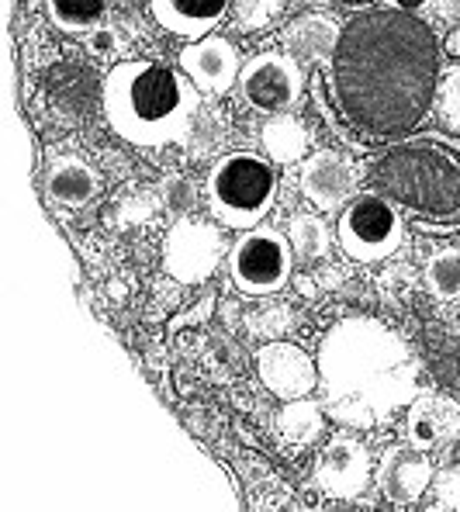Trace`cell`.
Returning <instances> with one entry per match:
<instances>
[{
  "mask_svg": "<svg viewBox=\"0 0 460 512\" xmlns=\"http://www.w3.org/2000/svg\"><path fill=\"white\" fill-rule=\"evenodd\" d=\"M429 495H433V512H460V461L436 471Z\"/></svg>",
  "mask_w": 460,
  "mask_h": 512,
  "instance_id": "cb8c5ba5",
  "label": "cell"
},
{
  "mask_svg": "<svg viewBox=\"0 0 460 512\" xmlns=\"http://www.w3.org/2000/svg\"><path fill=\"white\" fill-rule=\"evenodd\" d=\"M45 14L59 32H94L108 14V0H45Z\"/></svg>",
  "mask_w": 460,
  "mask_h": 512,
  "instance_id": "44dd1931",
  "label": "cell"
},
{
  "mask_svg": "<svg viewBox=\"0 0 460 512\" xmlns=\"http://www.w3.org/2000/svg\"><path fill=\"white\" fill-rule=\"evenodd\" d=\"M436 468L429 461V454H422L416 447H391L384 450L381 468H377V485L381 495L395 506H416L422 495L433 488Z\"/></svg>",
  "mask_w": 460,
  "mask_h": 512,
  "instance_id": "9a60e30c",
  "label": "cell"
},
{
  "mask_svg": "<svg viewBox=\"0 0 460 512\" xmlns=\"http://www.w3.org/2000/svg\"><path fill=\"white\" fill-rule=\"evenodd\" d=\"M208 212L225 229L250 232L270 215L277 201V170L260 153H229L205 180Z\"/></svg>",
  "mask_w": 460,
  "mask_h": 512,
  "instance_id": "5b68a950",
  "label": "cell"
},
{
  "mask_svg": "<svg viewBox=\"0 0 460 512\" xmlns=\"http://www.w3.org/2000/svg\"><path fill=\"white\" fill-rule=\"evenodd\" d=\"M308 146H312V132L305 128V122L294 115H270L267 125H263V153H267L270 163H298V160H308Z\"/></svg>",
  "mask_w": 460,
  "mask_h": 512,
  "instance_id": "d6986e66",
  "label": "cell"
},
{
  "mask_svg": "<svg viewBox=\"0 0 460 512\" xmlns=\"http://www.w3.org/2000/svg\"><path fill=\"white\" fill-rule=\"evenodd\" d=\"M288 326H291V308L277 305V308H267V312L253 315L250 333H256V336H267V340L274 343L281 333H288Z\"/></svg>",
  "mask_w": 460,
  "mask_h": 512,
  "instance_id": "484cf974",
  "label": "cell"
},
{
  "mask_svg": "<svg viewBox=\"0 0 460 512\" xmlns=\"http://www.w3.org/2000/svg\"><path fill=\"white\" fill-rule=\"evenodd\" d=\"M225 256L222 225L205 218H177L163 243V270L177 284H205Z\"/></svg>",
  "mask_w": 460,
  "mask_h": 512,
  "instance_id": "ba28073f",
  "label": "cell"
},
{
  "mask_svg": "<svg viewBox=\"0 0 460 512\" xmlns=\"http://www.w3.org/2000/svg\"><path fill=\"white\" fill-rule=\"evenodd\" d=\"M301 87H305V73L288 52H260L243 66V77H239L243 101L267 118L291 111L301 97Z\"/></svg>",
  "mask_w": 460,
  "mask_h": 512,
  "instance_id": "9c48e42d",
  "label": "cell"
},
{
  "mask_svg": "<svg viewBox=\"0 0 460 512\" xmlns=\"http://www.w3.org/2000/svg\"><path fill=\"white\" fill-rule=\"evenodd\" d=\"M288 239L294 246V260H322L333 246V232H329L326 218L312 215V212H298L288 225Z\"/></svg>",
  "mask_w": 460,
  "mask_h": 512,
  "instance_id": "7402d4cb",
  "label": "cell"
},
{
  "mask_svg": "<svg viewBox=\"0 0 460 512\" xmlns=\"http://www.w3.org/2000/svg\"><path fill=\"white\" fill-rule=\"evenodd\" d=\"M319 388L326 416L346 429L384 426L419 391V360L391 326L371 315L336 322L319 346Z\"/></svg>",
  "mask_w": 460,
  "mask_h": 512,
  "instance_id": "7a4b0ae2",
  "label": "cell"
},
{
  "mask_svg": "<svg viewBox=\"0 0 460 512\" xmlns=\"http://www.w3.org/2000/svg\"><path fill=\"white\" fill-rule=\"evenodd\" d=\"M440 42L419 14L367 7L343 25L329 90L343 125L367 142L416 135L440 97Z\"/></svg>",
  "mask_w": 460,
  "mask_h": 512,
  "instance_id": "6da1fadb",
  "label": "cell"
},
{
  "mask_svg": "<svg viewBox=\"0 0 460 512\" xmlns=\"http://www.w3.org/2000/svg\"><path fill=\"white\" fill-rule=\"evenodd\" d=\"M460 436V405L450 395H436V391H422L416 402L409 405L405 416V443L433 454L440 447H450Z\"/></svg>",
  "mask_w": 460,
  "mask_h": 512,
  "instance_id": "5bb4252c",
  "label": "cell"
},
{
  "mask_svg": "<svg viewBox=\"0 0 460 512\" xmlns=\"http://www.w3.org/2000/svg\"><path fill=\"white\" fill-rule=\"evenodd\" d=\"M384 7H391V11H402V14H419L429 7V0H384Z\"/></svg>",
  "mask_w": 460,
  "mask_h": 512,
  "instance_id": "83f0119b",
  "label": "cell"
},
{
  "mask_svg": "<svg viewBox=\"0 0 460 512\" xmlns=\"http://www.w3.org/2000/svg\"><path fill=\"white\" fill-rule=\"evenodd\" d=\"M336 243L350 260L357 263H381L398 253L405 243V218L402 208L381 191H360L350 205L339 212Z\"/></svg>",
  "mask_w": 460,
  "mask_h": 512,
  "instance_id": "8992f818",
  "label": "cell"
},
{
  "mask_svg": "<svg viewBox=\"0 0 460 512\" xmlns=\"http://www.w3.org/2000/svg\"><path fill=\"white\" fill-rule=\"evenodd\" d=\"M45 194L63 208H84L101 194V177L80 156H56L45 167Z\"/></svg>",
  "mask_w": 460,
  "mask_h": 512,
  "instance_id": "2e32d148",
  "label": "cell"
},
{
  "mask_svg": "<svg viewBox=\"0 0 460 512\" xmlns=\"http://www.w3.org/2000/svg\"><path fill=\"white\" fill-rule=\"evenodd\" d=\"M256 374H260L263 388L281 398V402H298V398H308L319 388V360H312L301 346L288 340L260 346Z\"/></svg>",
  "mask_w": 460,
  "mask_h": 512,
  "instance_id": "7c38bea8",
  "label": "cell"
},
{
  "mask_svg": "<svg viewBox=\"0 0 460 512\" xmlns=\"http://www.w3.org/2000/svg\"><path fill=\"white\" fill-rule=\"evenodd\" d=\"M298 191L319 212H343L360 194V170L339 149H315L298 170Z\"/></svg>",
  "mask_w": 460,
  "mask_h": 512,
  "instance_id": "8fae6325",
  "label": "cell"
},
{
  "mask_svg": "<svg viewBox=\"0 0 460 512\" xmlns=\"http://www.w3.org/2000/svg\"><path fill=\"white\" fill-rule=\"evenodd\" d=\"M294 270V246L284 232L256 225L243 232L229 250V277L243 295L267 298L277 295L291 281Z\"/></svg>",
  "mask_w": 460,
  "mask_h": 512,
  "instance_id": "52a82bcc",
  "label": "cell"
},
{
  "mask_svg": "<svg viewBox=\"0 0 460 512\" xmlns=\"http://www.w3.org/2000/svg\"><path fill=\"white\" fill-rule=\"evenodd\" d=\"M374 191L395 201L426 232L460 229V142L416 132L388 142L367 167Z\"/></svg>",
  "mask_w": 460,
  "mask_h": 512,
  "instance_id": "3957f363",
  "label": "cell"
},
{
  "mask_svg": "<svg viewBox=\"0 0 460 512\" xmlns=\"http://www.w3.org/2000/svg\"><path fill=\"white\" fill-rule=\"evenodd\" d=\"M115 49V35L111 32H90V52H94V56H108V52Z\"/></svg>",
  "mask_w": 460,
  "mask_h": 512,
  "instance_id": "4316f807",
  "label": "cell"
},
{
  "mask_svg": "<svg viewBox=\"0 0 460 512\" xmlns=\"http://www.w3.org/2000/svg\"><path fill=\"white\" fill-rule=\"evenodd\" d=\"M436 101H440L443 118L454 128H460V66H454V70H447L440 77V97Z\"/></svg>",
  "mask_w": 460,
  "mask_h": 512,
  "instance_id": "d4e9b609",
  "label": "cell"
},
{
  "mask_svg": "<svg viewBox=\"0 0 460 512\" xmlns=\"http://www.w3.org/2000/svg\"><path fill=\"white\" fill-rule=\"evenodd\" d=\"M180 70L205 94H225L243 77L236 45L225 42L222 35H205V39H194L191 45H184L180 49Z\"/></svg>",
  "mask_w": 460,
  "mask_h": 512,
  "instance_id": "4fadbf2b",
  "label": "cell"
},
{
  "mask_svg": "<svg viewBox=\"0 0 460 512\" xmlns=\"http://www.w3.org/2000/svg\"><path fill=\"white\" fill-rule=\"evenodd\" d=\"M104 122L132 146L184 142L198 115V87L184 70L160 59H125L111 66L101 87Z\"/></svg>",
  "mask_w": 460,
  "mask_h": 512,
  "instance_id": "277c9868",
  "label": "cell"
},
{
  "mask_svg": "<svg viewBox=\"0 0 460 512\" xmlns=\"http://www.w3.org/2000/svg\"><path fill=\"white\" fill-rule=\"evenodd\" d=\"M339 35L343 28L336 25L326 14H305V18L291 21L288 32H284V49L298 63H319V59H333Z\"/></svg>",
  "mask_w": 460,
  "mask_h": 512,
  "instance_id": "ac0fdd59",
  "label": "cell"
},
{
  "mask_svg": "<svg viewBox=\"0 0 460 512\" xmlns=\"http://www.w3.org/2000/svg\"><path fill=\"white\" fill-rule=\"evenodd\" d=\"M153 18L180 39H205L225 18L229 0H149Z\"/></svg>",
  "mask_w": 460,
  "mask_h": 512,
  "instance_id": "e0dca14e",
  "label": "cell"
},
{
  "mask_svg": "<svg viewBox=\"0 0 460 512\" xmlns=\"http://www.w3.org/2000/svg\"><path fill=\"white\" fill-rule=\"evenodd\" d=\"M422 281H426L429 295L436 301H460V250H454V246L436 250L426 260Z\"/></svg>",
  "mask_w": 460,
  "mask_h": 512,
  "instance_id": "603a6c76",
  "label": "cell"
},
{
  "mask_svg": "<svg viewBox=\"0 0 460 512\" xmlns=\"http://www.w3.org/2000/svg\"><path fill=\"white\" fill-rule=\"evenodd\" d=\"M274 429L284 443L291 447H308L322 436L326 429V405L315 398H298V402H284V409L277 412Z\"/></svg>",
  "mask_w": 460,
  "mask_h": 512,
  "instance_id": "ffe728a7",
  "label": "cell"
},
{
  "mask_svg": "<svg viewBox=\"0 0 460 512\" xmlns=\"http://www.w3.org/2000/svg\"><path fill=\"white\" fill-rule=\"evenodd\" d=\"M371 478V450L353 433H336L315 457V485L333 499H357L371 488Z\"/></svg>",
  "mask_w": 460,
  "mask_h": 512,
  "instance_id": "30bf717a",
  "label": "cell"
}]
</instances>
